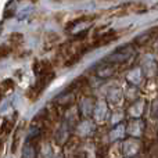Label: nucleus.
I'll return each mask as SVG.
<instances>
[{"mask_svg": "<svg viewBox=\"0 0 158 158\" xmlns=\"http://www.w3.org/2000/svg\"><path fill=\"white\" fill-rule=\"evenodd\" d=\"M133 54V46L132 44H125L122 47H118L117 50L111 53L108 57L106 58V61H108L110 64L115 65V64H122L125 61H128Z\"/></svg>", "mask_w": 158, "mask_h": 158, "instance_id": "1", "label": "nucleus"}, {"mask_svg": "<svg viewBox=\"0 0 158 158\" xmlns=\"http://www.w3.org/2000/svg\"><path fill=\"white\" fill-rule=\"evenodd\" d=\"M140 148H142V144L137 139H132V140H126L123 142V147L122 151L126 157H135L140 153Z\"/></svg>", "mask_w": 158, "mask_h": 158, "instance_id": "2", "label": "nucleus"}, {"mask_svg": "<svg viewBox=\"0 0 158 158\" xmlns=\"http://www.w3.org/2000/svg\"><path fill=\"white\" fill-rule=\"evenodd\" d=\"M143 131H144V122L142 119H132L128 123V129H126V132L133 137H139Z\"/></svg>", "mask_w": 158, "mask_h": 158, "instance_id": "3", "label": "nucleus"}, {"mask_svg": "<svg viewBox=\"0 0 158 158\" xmlns=\"http://www.w3.org/2000/svg\"><path fill=\"white\" fill-rule=\"evenodd\" d=\"M93 114H94V118H96V121H97V122H104V119H106L107 115H108L107 104L104 103V101H98V103L96 104V107H94Z\"/></svg>", "mask_w": 158, "mask_h": 158, "instance_id": "4", "label": "nucleus"}, {"mask_svg": "<svg viewBox=\"0 0 158 158\" xmlns=\"http://www.w3.org/2000/svg\"><path fill=\"white\" fill-rule=\"evenodd\" d=\"M143 69L142 68H135V69H132L131 72L128 74V81L131 82L133 86H137V85H140L142 83V81H143Z\"/></svg>", "mask_w": 158, "mask_h": 158, "instance_id": "5", "label": "nucleus"}, {"mask_svg": "<svg viewBox=\"0 0 158 158\" xmlns=\"http://www.w3.org/2000/svg\"><path fill=\"white\" fill-rule=\"evenodd\" d=\"M153 65L156 67V60H154L153 57H150V56H147V57L144 58V61H143V64H142V69L147 77H151V75L156 72V69H153Z\"/></svg>", "mask_w": 158, "mask_h": 158, "instance_id": "6", "label": "nucleus"}, {"mask_svg": "<svg viewBox=\"0 0 158 158\" xmlns=\"http://www.w3.org/2000/svg\"><path fill=\"white\" fill-rule=\"evenodd\" d=\"M144 103L143 101H136L133 106H131L129 108V114L135 118V119H140V117L143 115V111H144Z\"/></svg>", "mask_w": 158, "mask_h": 158, "instance_id": "7", "label": "nucleus"}, {"mask_svg": "<svg viewBox=\"0 0 158 158\" xmlns=\"http://www.w3.org/2000/svg\"><path fill=\"white\" fill-rule=\"evenodd\" d=\"M36 157V148L33 146V143L28 142L24 144V148H22V158H35Z\"/></svg>", "mask_w": 158, "mask_h": 158, "instance_id": "8", "label": "nucleus"}, {"mask_svg": "<svg viewBox=\"0 0 158 158\" xmlns=\"http://www.w3.org/2000/svg\"><path fill=\"white\" fill-rule=\"evenodd\" d=\"M114 71H115V65H112V64L101 65L100 68H98V71H97V77H100V78H108V77H111V75L114 74Z\"/></svg>", "mask_w": 158, "mask_h": 158, "instance_id": "9", "label": "nucleus"}, {"mask_svg": "<svg viewBox=\"0 0 158 158\" xmlns=\"http://www.w3.org/2000/svg\"><path fill=\"white\" fill-rule=\"evenodd\" d=\"M121 98V90L119 89H112L111 92L108 93V101L111 103H118Z\"/></svg>", "mask_w": 158, "mask_h": 158, "instance_id": "10", "label": "nucleus"}, {"mask_svg": "<svg viewBox=\"0 0 158 158\" xmlns=\"http://www.w3.org/2000/svg\"><path fill=\"white\" fill-rule=\"evenodd\" d=\"M40 136V129L38 128V126H32V128L29 129V135H28V140L32 139V142L36 139V137Z\"/></svg>", "mask_w": 158, "mask_h": 158, "instance_id": "11", "label": "nucleus"}]
</instances>
